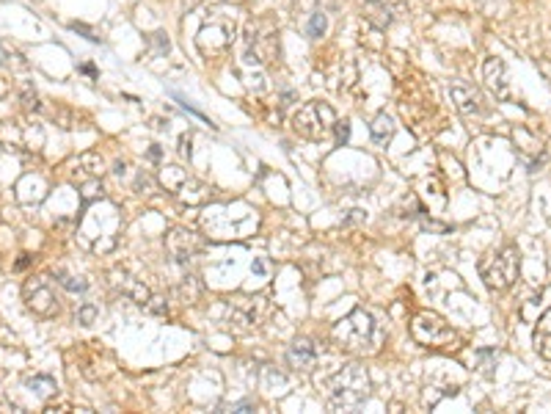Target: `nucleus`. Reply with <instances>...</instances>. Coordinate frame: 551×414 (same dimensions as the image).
<instances>
[{"mask_svg": "<svg viewBox=\"0 0 551 414\" xmlns=\"http://www.w3.org/2000/svg\"><path fill=\"white\" fill-rule=\"evenodd\" d=\"M122 210L108 202V199H94L86 205V213L77 224V243L86 249V252H94V254H108L116 249L119 243V235H122Z\"/></svg>", "mask_w": 551, "mask_h": 414, "instance_id": "f257e3e1", "label": "nucleus"}, {"mask_svg": "<svg viewBox=\"0 0 551 414\" xmlns=\"http://www.w3.org/2000/svg\"><path fill=\"white\" fill-rule=\"evenodd\" d=\"M367 395H370V376L356 362L339 367L328 381V403L334 409H342V412L358 409L367 401Z\"/></svg>", "mask_w": 551, "mask_h": 414, "instance_id": "f03ea898", "label": "nucleus"}, {"mask_svg": "<svg viewBox=\"0 0 551 414\" xmlns=\"http://www.w3.org/2000/svg\"><path fill=\"white\" fill-rule=\"evenodd\" d=\"M331 337L342 351H351V354H375L377 351V323L364 310H353L348 318H342L334 326Z\"/></svg>", "mask_w": 551, "mask_h": 414, "instance_id": "7ed1b4c3", "label": "nucleus"}, {"mask_svg": "<svg viewBox=\"0 0 551 414\" xmlns=\"http://www.w3.org/2000/svg\"><path fill=\"white\" fill-rule=\"evenodd\" d=\"M278 55V30L271 23H249L243 33V64L265 67Z\"/></svg>", "mask_w": 551, "mask_h": 414, "instance_id": "20e7f679", "label": "nucleus"}, {"mask_svg": "<svg viewBox=\"0 0 551 414\" xmlns=\"http://www.w3.org/2000/svg\"><path fill=\"white\" fill-rule=\"evenodd\" d=\"M518 268H521V257L516 246H504L499 252L488 254L479 262V276L491 290H510L518 279Z\"/></svg>", "mask_w": 551, "mask_h": 414, "instance_id": "39448f33", "label": "nucleus"}, {"mask_svg": "<svg viewBox=\"0 0 551 414\" xmlns=\"http://www.w3.org/2000/svg\"><path fill=\"white\" fill-rule=\"evenodd\" d=\"M334 125H336L334 108L328 103H320V100L301 105L292 116V130L303 138H309V141H326L334 133Z\"/></svg>", "mask_w": 551, "mask_h": 414, "instance_id": "423d86ee", "label": "nucleus"}, {"mask_svg": "<svg viewBox=\"0 0 551 414\" xmlns=\"http://www.w3.org/2000/svg\"><path fill=\"white\" fill-rule=\"evenodd\" d=\"M0 144L14 155H36L45 144V130L36 122L6 119L0 122Z\"/></svg>", "mask_w": 551, "mask_h": 414, "instance_id": "0eeeda50", "label": "nucleus"}, {"mask_svg": "<svg viewBox=\"0 0 551 414\" xmlns=\"http://www.w3.org/2000/svg\"><path fill=\"white\" fill-rule=\"evenodd\" d=\"M411 335L425 348H455L458 345L455 329L436 312H419L411 320Z\"/></svg>", "mask_w": 551, "mask_h": 414, "instance_id": "6e6552de", "label": "nucleus"}, {"mask_svg": "<svg viewBox=\"0 0 551 414\" xmlns=\"http://www.w3.org/2000/svg\"><path fill=\"white\" fill-rule=\"evenodd\" d=\"M234 20L229 17H212L210 23H204L196 36V47L207 61H215L226 52L232 50V42H234Z\"/></svg>", "mask_w": 551, "mask_h": 414, "instance_id": "1a4fd4ad", "label": "nucleus"}, {"mask_svg": "<svg viewBox=\"0 0 551 414\" xmlns=\"http://www.w3.org/2000/svg\"><path fill=\"white\" fill-rule=\"evenodd\" d=\"M160 182H163L166 191H171L176 199H182L185 205H201V202H207V196H210L207 185L199 182L196 177H191V174H188L185 169H179V166H166V169L160 172Z\"/></svg>", "mask_w": 551, "mask_h": 414, "instance_id": "9d476101", "label": "nucleus"}, {"mask_svg": "<svg viewBox=\"0 0 551 414\" xmlns=\"http://www.w3.org/2000/svg\"><path fill=\"white\" fill-rule=\"evenodd\" d=\"M23 293H25V304L36 312V315L52 318V315L58 312V298H55V290H52V285L47 282V276H33V279H28L25 287H23Z\"/></svg>", "mask_w": 551, "mask_h": 414, "instance_id": "9b49d317", "label": "nucleus"}, {"mask_svg": "<svg viewBox=\"0 0 551 414\" xmlns=\"http://www.w3.org/2000/svg\"><path fill=\"white\" fill-rule=\"evenodd\" d=\"M166 249H169V254H171L176 262H191V259L204 249V240H201V235H196L193 230L176 227V230H171V233L166 235Z\"/></svg>", "mask_w": 551, "mask_h": 414, "instance_id": "f8f14e48", "label": "nucleus"}, {"mask_svg": "<svg viewBox=\"0 0 551 414\" xmlns=\"http://www.w3.org/2000/svg\"><path fill=\"white\" fill-rule=\"evenodd\" d=\"M364 9V20L375 28L392 26L397 17L405 14V3L402 0H358Z\"/></svg>", "mask_w": 551, "mask_h": 414, "instance_id": "ddd939ff", "label": "nucleus"}, {"mask_svg": "<svg viewBox=\"0 0 551 414\" xmlns=\"http://www.w3.org/2000/svg\"><path fill=\"white\" fill-rule=\"evenodd\" d=\"M450 100L463 116H482L485 113V105H482L479 91H477L472 83H466V80H452Z\"/></svg>", "mask_w": 551, "mask_h": 414, "instance_id": "4468645a", "label": "nucleus"}, {"mask_svg": "<svg viewBox=\"0 0 551 414\" xmlns=\"http://www.w3.org/2000/svg\"><path fill=\"white\" fill-rule=\"evenodd\" d=\"M229 318L234 320V323H240V326H259L262 323V318H265V298H259V296H240V298H234L232 304H229Z\"/></svg>", "mask_w": 551, "mask_h": 414, "instance_id": "2eb2a0df", "label": "nucleus"}, {"mask_svg": "<svg viewBox=\"0 0 551 414\" xmlns=\"http://www.w3.org/2000/svg\"><path fill=\"white\" fill-rule=\"evenodd\" d=\"M482 78H485V86L494 91V97L507 103L513 97V86H510V75H507V67L501 58H485L482 64Z\"/></svg>", "mask_w": 551, "mask_h": 414, "instance_id": "dca6fc26", "label": "nucleus"}, {"mask_svg": "<svg viewBox=\"0 0 551 414\" xmlns=\"http://www.w3.org/2000/svg\"><path fill=\"white\" fill-rule=\"evenodd\" d=\"M110 282H113V287H116L122 296H127L130 301H135V304H141V307L149 304V298H152L149 287L144 285L141 279L130 276L127 271H113V274H110Z\"/></svg>", "mask_w": 551, "mask_h": 414, "instance_id": "f3484780", "label": "nucleus"}, {"mask_svg": "<svg viewBox=\"0 0 551 414\" xmlns=\"http://www.w3.org/2000/svg\"><path fill=\"white\" fill-rule=\"evenodd\" d=\"M102 172H105V163L100 155H80L77 160L69 163V177L80 185V182L89 180H100Z\"/></svg>", "mask_w": 551, "mask_h": 414, "instance_id": "a211bd4d", "label": "nucleus"}, {"mask_svg": "<svg viewBox=\"0 0 551 414\" xmlns=\"http://www.w3.org/2000/svg\"><path fill=\"white\" fill-rule=\"evenodd\" d=\"M317 348H314V342L312 340H306V337H298L295 342H292V348H290V354H287V359L290 364L295 367V370H312L314 364H317Z\"/></svg>", "mask_w": 551, "mask_h": 414, "instance_id": "6ab92c4d", "label": "nucleus"}, {"mask_svg": "<svg viewBox=\"0 0 551 414\" xmlns=\"http://www.w3.org/2000/svg\"><path fill=\"white\" fill-rule=\"evenodd\" d=\"M394 130H397L394 119L383 111V113H377L375 119H373V125H370V135H373V141H375L377 147H386V144L394 138Z\"/></svg>", "mask_w": 551, "mask_h": 414, "instance_id": "aec40b11", "label": "nucleus"}, {"mask_svg": "<svg viewBox=\"0 0 551 414\" xmlns=\"http://www.w3.org/2000/svg\"><path fill=\"white\" fill-rule=\"evenodd\" d=\"M532 342H535V351H538L543 359H549V362H551V310L546 312L540 320H538Z\"/></svg>", "mask_w": 551, "mask_h": 414, "instance_id": "412c9836", "label": "nucleus"}, {"mask_svg": "<svg viewBox=\"0 0 551 414\" xmlns=\"http://www.w3.org/2000/svg\"><path fill=\"white\" fill-rule=\"evenodd\" d=\"M28 387H30V392H36L39 398H50V395H55L58 384L50 376H33V379H28Z\"/></svg>", "mask_w": 551, "mask_h": 414, "instance_id": "4be33fe9", "label": "nucleus"}, {"mask_svg": "<svg viewBox=\"0 0 551 414\" xmlns=\"http://www.w3.org/2000/svg\"><path fill=\"white\" fill-rule=\"evenodd\" d=\"M306 30H309V36H312V39H323V36H326V30H328V17L323 14V11H314Z\"/></svg>", "mask_w": 551, "mask_h": 414, "instance_id": "5701e85b", "label": "nucleus"}, {"mask_svg": "<svg viewBox=\"0 0 551 414\" xmlns=\"http://www.w3.org/2000/svg\"><path fill=\"white\" fill-rule=\"evenodd\" d=\"M58 285L67 287L69 293H86V287L89 282L86 279H80V276H69V274H58Z\"/></svg>", "mask_w": 551, "mask_h": 414, "instance_id": "b1692460", "label": "nucleus"}, {"mask_svg": "<svg viewBox=\"0 0 551 414\" xmlns=\"http://www.w3.org/2000/svg\"><path fill=\"white\" fill-rule=\"evenodd\" d=\"M477 359L482 362V367H479L482 373H491V370L496 367V359H499V357H496V351H488V348H482V351H477Z\"/></svg>", "mask_w": 551, "mask_h": 414, "instance_id": "393cba45", "label": "nucleus"}, {"mask_svg": "<svg viewBox=\"0 0 551 414\" xmlns=\"http://www.w3.org/2000/svg\"><path fill=\"white\" fill-rule=\"evenodd\" d=\"M94 318H97V307H94V304H83V307L77 310V323H83V326H91Z\"/></svg>", "mask_w": 551, "mask_h": 414, "instance_id": "a878e982", "label": "nucleus"}, {"mask_svg": "<svg viewBox=\"0 0 551 414\" xmlns=\"http://www.w3.org/2000/svg\"><path fill=\"white\" fill-rule=\"evenodd\" d=\"M152 185H154V182H152L149 174H147V172H141L132 188H135V194H147V196H149V194H154V191H152Z\"/></svg>", "mask_w": 551, "mask_h": 414, "instance_id": "bb28decb", "label": "nucleus"}, {"mask_svg": "<svg viewBox=\"0 0 551 414\" xmlns=\"http://www.w3.org/2000/svg\"><path fill=\"white\" fill-rule=\"evenodd\" d=\"M334 133H336V144H339V147L348 144V138H351V122H336V125H334Z\"/></svg>", "mask_w": 551, "mask_h": 414, "instance_id": "cd10ccee", "label": "nucleus"}, {"mask_svg": "<svg viewBox=\"0 0 551 414\" xmlns=\"http://www.w3.org/2000/svg\"><path fill=\"white\" fill-rule=\"evenodd\" d=\"M69 28H72V30H80V33H86V39H89V42H100V36H97V33H94L89 26H83V23H72Z\"/></svg>", "mask_w": 551, "mask_h": 414, "instance_id": "c85d7f7f", "label": "nucleus"}, {"mask_svg": "<svg viewBox=\"0 0 551 414\" xmlns=\"http://www.w3.org/2000/svg\"><path fill=\"white\" fill-rule=\"evenodd\" d=\"M179 144H182V147H179V152H182L185 157H191V135H182V138H179Z\"/></svg>", "mask_w": 551, "mask_h": 414, "instance_id": "c756f323", "label": "nucleus"}, {"mask_svg": "<svg viewBox=\"0 0 551 414\" xmlns=\"http://www.w3.org/2000/svg\"><path fill=\"white\" fill-rule=\"evenodd\" d=\"M28 262H30V254H23V259H17V271H23Z\"/></svg>", "mask_w": 551, "mask_h": 414, "instance_id": "7c9ffc66", "label": "nucleus"}, {"mask_svg": "<svg viewBox=\"0 0 551 414\" xmlns=\"http://www.w3.org/2000/svg\"><path fill=\"white\" fill-rule=\"evenodd\" d=\"M234 409H237V412H251V409H254V403H237Z\"/></svg>", "mask_w": 551, "mask_h": 414, "instance_id": "2f4dec72", "label": "nucleus"}, {"mask_svg": "<svg viewBox=\"0 0 551 414\" xmlns=\"http://www.w3.org/2000/svg\"><path fill=\"white\" fill-rule=\"evenodd\" d=\"M83 72H86V75H91V78H94V75H97V69H94V67H91V64H86V67H83Z\"/></svg>", "mask_w": 551, "mask_h": 414, "instance_id": "473e14b6", "label": "nucleus"}, {"mask_svg": "<svg viewBox=\"0 0 551 414\" xmlns=\"http://www.w3.org/2000/svg\"><path fill=\"white\" fill-rule=\"evenodd\" d=\"M8 94V86H6V80H0V100Z\"/></svg>", "mask_w": 551, "mask_h": 414, "instance_id": "72a5a7b5", "label": "nucleus"}]
</instances>
